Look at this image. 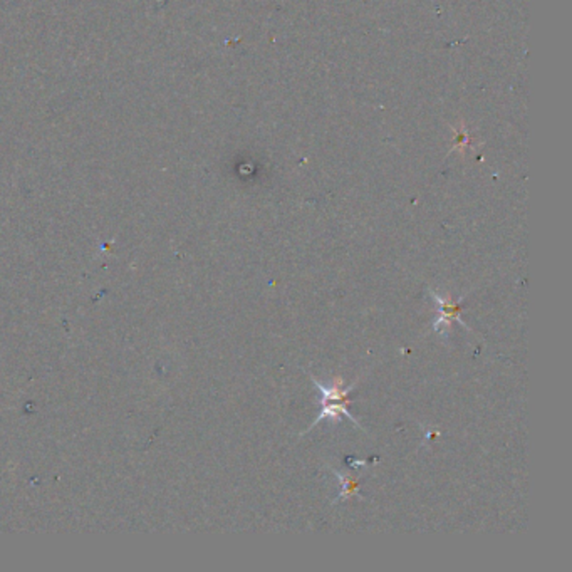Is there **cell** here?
Masks as SVG:
<instances>
[{"label":"cell","instance_id":"1","mask_svg":"<svg viewBox=\"0 0 572 572\" xmlns=\"http://www.w3.org/2000/svg\"><path fill=\"white\" fill-rule=\"evenodd\" d=\"M430 294L433 299H435L436 309H438L435 324H433V328H435L436 333H441L445 336V331H448V328H450L452 321H459L463 328L472 331L467 324H465V321L460 317V309H461L460 304L465 296H461L459 301L453 302L450 296H440V294H436L435 291H430Z\"/></svg>","mask_w":572,"mask_h":572},{"label":"cell","instance_id":"2","mask_svg":"<svg viewBox=\"0 0 572 572\" xmlns=\"http://www.w3.org/2000/svg\"><path fill=\"white\" fill-rule=\"evenodd\" d=\"M312 381H314V386H316L317 390L321 391V395H322L321 403L322 404L331 403V402H349V393H351V390L354 388V385L344 388V386H342V381L339 378L333 383V385H329V386L322 385V383L317 381L314 376H312Z\"/></svg>","mask_w":572,"mask_h":572},{"label":"cell","instance_id":"3","mask_svg":"<svg viewBox=\"0 0 572 572\" xmlns=\"http://www.w3.org/2000/svg\"><path fill=\"white\" fill-rule=\"evenodd\" d=\"M334 473H336V477L339 479V482H341V487H342L341 493H339V497H337L336 500H334V502L342 500V498L353 497V495L361 497V495H359V485H358V480L354 479V477L346 475V473H341V472H336V470H334Z\"/></svg>","mask_w":572,"mask_h":572}]
</instances>
